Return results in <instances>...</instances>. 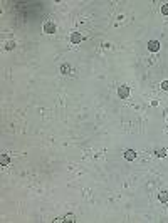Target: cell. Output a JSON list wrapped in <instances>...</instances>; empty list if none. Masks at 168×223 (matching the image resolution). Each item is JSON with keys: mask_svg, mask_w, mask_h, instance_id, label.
<instances>
[{"mask_svg": "<svg viewBox=\"0 0 168 223\" xmlns=\"http://www.w3.org/2000/svg\"><path fill=\"white\" fill-rule=\"evenodd\" d=\"M118 96H119V99H128L129 98V87L128 86H119L118 87Z\"/></svg>", "mask_w": 168, "mask_h": 223, "instance_id": "cell-1", "label": "cell"}, {"mask_svg": "<svg viewBox=\"0 0 168 223\" xmlns=\"http://www.w3.org/2000/svg\"><path fill=\"white\" fill-rule=\"evenodd\" d=\"M55 30H57V27H55L54 22L47 20V22L44 23V32H46V34H55Z\"/></svg>", "mask_w": 168, "mask_h": 223, "instance_id": "cell-2", "label": "cell"}, {"mask_svg": "<svg viewBox=\"0 0 168 223\" xmlns=\"http://www.w3.org/2000/svg\"><path fill=\"white\" fill-rule=\"evenodd\" d=\"M71 42L72 44H81L82 42V35L79 34V32H72V34H71Z\"/></svg>", "mask_w": 168, "mask_h": 223, "instance_id": "cell-3", "label": "cell"}, {"mask_svg": "<svg viewBox=\"0 0 168 223\" xmlns=\"http://www.w3.org/2000/svg\"><path fill=\"white\" fill-rule=\"evenodd\" d=\"M158 49H160V44H158V40H150V42H148V51H150V52H157Z\"/></svg>", "mask_w": 168, "mask_h": 223, "instance_id": "cell-4", "label": "cell"}, {"mask_svg": "<svg viewBox=\"0 0 168 223\" xmlns=\"http://www.w3.org/2000/svg\"><path fill=\"white\" fill-rule=\"evenodd\" d=\"M125 158L128 161H133V160H136V153H135L133 149H126V151H125Z\"/></svg>", "mask_w": 168, "mask_h": 223, "instance_id": "cell-5", "label": "cell"}, {"mask_svg": "<svg viewBox=\"0 0 168 223\" xmlns=\"http://www.w3.org/2000/svg\"><path fill=\"white\" fill-rule=\"evenodd\" d=\"M61 72H62L64 76H69L71 72H74V70H72V67H71L69 64H62V66H61Z\"/></svg>", "mask_w": 168, "mask_h": 223, "instance_id": "cell-6", "label": "cell"}, {"mask_svg": "<svg viewBox=\"0 0 168 223\" xmlns=\"http://www.w3.org/2000/svg\"><path fill=\"white\" fill-rule=\"evenodd\" d=\"M158 200H160L161 203H168V191L166 190H163V191L158 193Z\"/></svg>", "mask_w": 168, "mask_h": 223, "instance_id": "cell-7", "label": "cell"}, {"mask_svg": "<svg viewBox=\"0 0 168 223\" xmlns=\"http://www.w3.org/2000/svg\"><path fill=\"white\" fill-rule=\"evenodd\" d=\"M8 163H10V158L7 156V153H2V154H0V164H2V166H7Z\"/></svg>", "mask_w": 168, "mask_h": 223, "instance_id": "cell-8", "label": "cell"}, {"mask_svg": "<svg viewBox=\"0 0 168 223\" xmlns=\"http://www.w3.org/2000/svg\"><path fill=\"white\" fill-rule=\"evenodd\" d=\"M166 149L165 148H158V149H155V156H158V158H165L166 156Z\"/></svg>", "mask_w": 168, "mask_h": 223, "instance_id": "cell-9", "label": "cell"}, {"mask_svg": "<svg viewBox=\"0 0 168 223\" xmlns=\"http://www.w3.org/2000/svg\"><path fill=\"white\" fill-rule=\"evenodd\" d=\"M62 218H64V221H76V216L72 215V213H69V215L62 216Z\"/></svg>", "mask_w": 168, "mask_h": 223, "instance_id": "cell-10", "label": "cell"}, {"mask_svg": "<svg viewBox=\"0 0 168 223\" xmlns=\"http://www.w3.org/2000/svg\"><path fill=\"white\" fill-rule=\"evenodd\" d=\"M14 47H15V44L12 42V40H8V42L5 44V49H7V51H12V49H14Z\"/></svg>", "mask_w": 168, "mask_h": 223, "instance_id": "cell-11", "label": "cell"}, {"mask_svg": "<svg viewBox=\"0 0 168 223\" xmlns=\"http://www.w3.org/2000/svg\"><path fill=\"white\" fill-rule=\"evenodd\" d=\"M161 14H163V15H168V4H165L163 7H161Z\"/></svg>", "mask_w": 168, "mask_h": 223, "instance_id": "cell-12", "label": "cell"}, {"mask_svg": "<svg viewBox=\"0 0 168 223\" xmlns=\"http://www.w3.org/2000/svg\"><path fill=\"white\" fill-rule=\"evenodd\" d=\"M161 89H163V91H168V81H163V82H161Z\"/></svg>", "mask_w": 168, "mask_h": 223, "instance_id": "cell-13", "label": "cell"}]
</instances>
